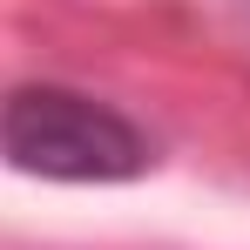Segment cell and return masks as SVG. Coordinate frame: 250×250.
<instances>
[{"instance_id":"obj_1","label":"cell","mask_w":250,"mask_h":250,"mask_svg":"<svg viewBox=\"0 0 250 250\" xmlns=\"http://www.w3.org/2000/svg\"><path fill=\"white\" fill-rule=\"evenodd\" d=\"M0 163L34 183H135L156 163V142L88 88L21 82L0 88Z\"/></svg>"}]
</instances>
